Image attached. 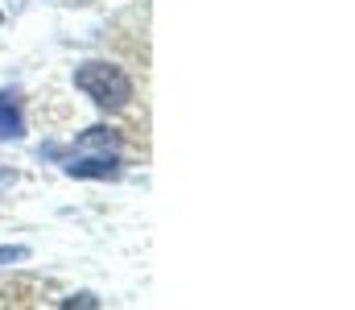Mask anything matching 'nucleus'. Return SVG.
<instances>
[{
  "mask_svg": "<svg viewBox=\"0 0 355 310\" xmlns=\"http://www.w3.org/2000/svg\"><path fill=\"white\" fill-rule=\"evenodd\" d=\"M67 174H71V178H99V182H112V178H120V162H116V157H79V162L67 166Z\"/></svg>",
  "mask_w": 355,
  "mask_h": 310,
  "instance_id": "2",
  "label": "nucleus"
},
{
  "mask_svg": "<svg viewBox=\"0 0 355 310\" xmlns=\"http://www.w3.org/2000/svg\"><path fill=\"white\" fill-rule=\"evenodd\" d=\"M62 307H99V302H95L91 294H75V298H67Z\"/></svg>",
  "mask_w": 355,
  "mask_h": 310,
  "instance_id": "6",
  "label": "nucleus"
},
{
  "mask_svg": "<svg viewBox=\"0 0 355 310\" xmlns=\"http://www.w3.org/2000/svg\"><path fill=\"white\" fill-rule=\"evenodd\" d=\"M75 87L83 96H91L99 107H107V112H120L132 100V79L112 62H83L75 71Z\"/></svg>",
  "mask_w": 355,
  "mask_h": 310,
  "instance_id": "1",
  "label": "nucleus"
},
{
  "mask_svg": "<svg viewBox=\"0 0 355 310\" xmlns=\"http://www.w3.org/2000/svg\"><path fill=\"white\" fill-rule=\"evenodd\" d=\"M21 132H25V124H21V112H17L8 100H0V141H17Z\"/></svg>",
  "mask_w": 355,
  "mask_h": 310,
  "instance_id": "4",
  "label": "nucleus"
},
{
  "mask_svg": "<svg viewBox=\"0 0 355 310\" xmlns=\"http://www.w3.org/2000/svg\"><path fill=\"white\" fill-rule=\"evenodd\" d=\"M116 145H120V137H116L112 128H103V124L79 132V149H116Z\"/></svg>",
  "mask_w": 355,
  "mask_h": 310,
  "instance_id": "3",
  "label": "nucleus"
},
{
  "mask_svg": "<svg viewBox=\"0 0 355 310\" xmlns=\"http://www.w3.org/2000/svg\"><path fill=\"white\" fill-rule=\"evenodd\" d=\"M29 257V248H21V244H8V248H0V265H12V261H25Z\"/></svg>",
  "mask_w": 355,
  "mask_h": 310,
  "instance_id": "5",
  "label": "nucleus"
}]
</instances>
